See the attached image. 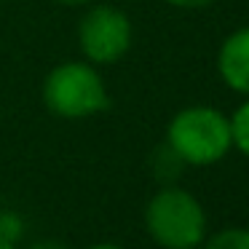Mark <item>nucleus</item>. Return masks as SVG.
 <instances>
[{"mask_svg": "<svg viewBox=\"0 0 249 249\" xmlns=\"http://www.w3.org/2000/svg\"><path fill=\"white\" fill-rule=\"evenodd\" d=\"M166 147L185 166H214L233 150L231 121L212 105H190L166 124Z\"/></svg>", "mask_w": 249, "mask_h": 249, "instance_id": "obj_1", "label": "nucleus"}, {"mask_svg": "<svg viewBox=\"0 0 249 249\" xmlns=\"http://www.w3.org/2000/svg\"><path fill=\"white\" fill-rule=\"evenodd\" d=\"M43 105L62 121H86L110 107V91L99 67L86 59H70L51 67L40 89Z\"/></svg>", "mask_w": 249, "mask_h": 249, "instance_id": "obj_2", "label": "nucleus"}, {"mask_svg": "<svg viewBox=\"0 0 249 249\" xmlns=\"http://www.w3.org/2000/svg\"><path fill=\"white\" fill-rule=\"evenodd\" d=\"M145 231L161 249H198L209 233V222L190 190L166 185L147 201Z\"/></svg>", "mask_w": 249, "mask_h": 249, "instance_id": "obj_3", "label": "nucleus"}, {"mask_svg": "<svg viewBox=\"0 0 249 249\" xmlns=\"http://www.w3.org/2000/svg\"><path fill=\"white\" fill-rule=\"evenodd\" d=\"M134 43L131 17L118 6H91L78 22V49L94 67L121 62Z\"/></svg>", "mask_w": 249, "mask_h": 249, "instance_id": "obj_4", "label": "nucleus"}, {"mask_svg": "<svg viewBox=\"0 0 249 249\" xmlns=\"http://www.w3.org/2000/svg\"><path fill=\"white\" fill-rule=\"evenodd\" d=\"M217 75L233 94L249 97V27H238L217 49Z\"/></svg>", "mask_w": 249, "mask_h": 249, "instance_id": "obj_5", "label": "nucleus"}, {"mask_svg": "<svg viewBox=\"0 0 249 249\" xmlns=\"http://www.w3.org/2000/svg\"><path fill=\"white\" fill-rule=\"evenodd\" d=\"M231 121V140L241 156L249 158V97H244V102L228 115Z\"/></svg>", "mask_w": 249, "mask_h": 249, "instance_id": "obj_6", "label": "nucleus"}, {"mask_svg": "<svg viewBox=\"0 0 249 249\" xmlns=\"http://www.w3.org/2000/svg\"><path fill=\"white\" fill-rule=\"evenodd\" d=\"M204 249H249V228H222L201 244Z\"/></svg>", "mask_w": 249, "mask_h": 249, "instance_id": "obj_7", "label": "nucleus"}, {"mask_svg": "<svg viewBox=\"0 0 249 249\" xmlns=\"http://www.w3.org/2000/svg\"><path fill=\"white\" fill-rule=\"evenodd\" d=\"M0 236L6 241L17 244L24 236V217L14 209H3L0 212Z\"/></svg>", "mask_w": 249, "mask_h": 249, "instance_id": "obj_8", "label": "nucleus"}, {"mask_svg": "<svg viewBox=\"0 0 249 249\" xmlns=\"http://www.w3.org/2000/svg\"><path fill=\"white\" fill-rule=\"evenodd\" d=\"M172 8H179V11H201V8H209L214 0H163Z\"/></svg>", "mask_w": 249, "mask_h": 249, "instance_id": "obj_9", "label": "nucleus"}, {"mask_svg": "<svg viewBox=\"0 0 249 249\" xmlns=\"http://www.w3.org/2000/svg\"><path fill=\"white\" fill-rule=\"evenodd\" d=\"M27 249H70V247H65L62 241H51V238H43V241H35V244H30Z\"/></svg>", "mask_w": 249, "mask_h": 249, "instance_id": "obj_10", "label": "nucleus"}, {"mask_svg": "<svg viewBox=\"0 0 249 249\" xmlns=\"http://www.w3.org/2000/svg\"><path fill=\"white\" fill-rule=\"evenodd\" d=\"M56 3H62V6H86L91 0H56Z\"/></svg>", "mask_w": 249, "mask_h": 249, "instance_id": "obj_11", "label": "nucleus"}, {"mask_svg": "<svg viewBox=\"0 0 249 249\" xmlns=\"http://www.w3.org/2000/svg\"><path fill=\"white\" fill-rule=\"evenodd\" d=\"M89 249H124V247H118V244H94Z\"/></svg>", "mask_w": 249, "mask_h": 249, "instance_id": "obj_12", "label": "nucleus"}, {"mask_svg": "<svg viewBox=\"0 0 249 249\" xmlns=\"http://www.w3.org/2000/svg\"><path fill=\"white\" fill-rule=\"evenodd\" d=\"M0 249H17V244H11V241H6V238L0 236Z\"/></svg>", "mask_w": 249, "mask_h": 249, "instance_id": "obj_13", "label": "nucleus"}]
</instances>
